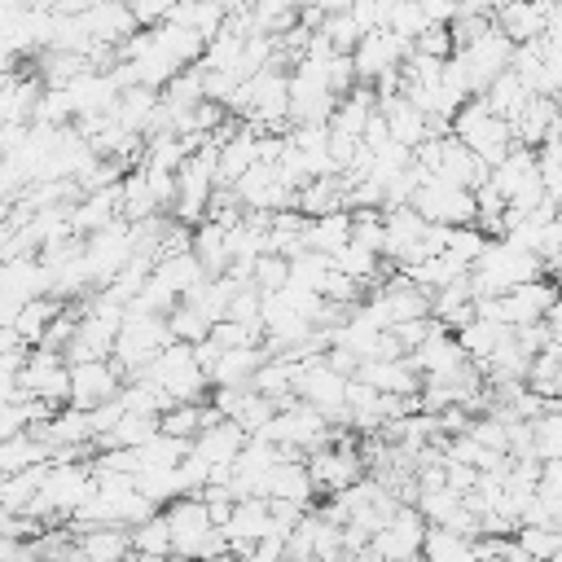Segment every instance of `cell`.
<instances>
[{
    "instance_id": "1",
    "label": "cell",
    "mask_w": 562,
    "mask_h": 562,
    "mask_svg": "<svg viewBox=\"0 0 562 562\" xmlns=\"http://www.w3.org/2000/svg\"><path fill=\"white\" fill-rule=\"evenodd\" d=\"M536 272H540V255L514 246L509 237H487L483 255L470 268V285H474V299H487V294H505L522 281H536Z\"/></svg>"
},
{
    "instance_id": "2",
    "label": "cell",
    "mask_w": 562,
    "mask_h": 562,
    "mask_svg": "<svg viewBox=\"0 0 562 562\" xmlns=\"http://www.w3.org/2000/svg\"><path fill=\"white\" fill-rule=\"evenodd\" d=\"M167 342H176V338H171L167 316H158V312H140V307H127V316H123V325H119V338H114V356H110V360L123 369V378H140V373H145V364H149Z\"/></svg>"
},
{
    "instance_id": "3",
    "label": "cell",
    "mask_w": 562,
    "mask_h": 562,
    "mask_svg": "<svg viewBox=\"0 0 562 562\" xmlns=\"http://www.w3.org/2000/svg\"><path fill=\"white\" fill-rule=\"evenodd\" d=\"M140 378L158 382L176 404H180V400H206V386H211L206 369L198 364L193 342H167V347L145 364Z\"/></svg>"
},
{
    "instance_id": "4",
    "label": "cell",
    "mask_w": 562,
    "mask_h": 562,
    "mask_svg": "<svg viewBox=\"0 0 562 562\" xmlns=\"http://www.w3.org/2000/svg\"><path fill=\"white\" fill-rule=\"evenodd\" d=\"M487 180L505 193V202H509L514 211H531V206H540V202H544L540 154H536L531 145H514V149L492 167V176H487Z\"/></svg>"
},
{
    "instance_id": "5",
    "label": "cell",
    "mask_w": 562,
    "mask_h": 562,
    "mask_svg": "<svg viewBox=\"0 0 562 562\" xmlns=\"http://www.w3.org/2000/svg\"><path fill=\"white\" fill-rule=\"evenodd\" d=\"M413 206L422 211L426 224H443V228H465V224H474V215H479L474 189L452 184V180H439V176H426V180L417 184Z\"/></svg>"
},
{
    "instance_id": "6",
    "label": "cell",
    "mask_w": 562,
    "mask_h": 562,
    "mask_svg": "<svg viewBox=\"0 0 562 562\" xmlns=\"http://www.w3.org/2000/svg\"><path fill=\"white\" fill-rule=\"evenodd\" d=\"M307 470H312L316 492L334 496V492L351 487L356 479H364V457H360V448H356L347 435H334L325 448H316V452L307 457Z\"/></svg>"
},
{
    "instance_id": "7",
    "label": "cell",
    "mask_w": 562,
    "mask_h": 562,
    "mask_svg": "<svg viewBox=\"0 0 562 562\" xmlns=\"http://www.w3.org/2000/svg\"><path fill=\"white\" fill-rule=\"evenodd\" d=\"M347 373H338L325 356H316V360H307L303 369H299V400H307L312 408H321L329 422L334 417H347Z\"/></svg>"
},
{
    "instance_id": "8",
    "label": "cell",
    "mask_w": 562,
    "mask_h": 562,
    "mask_svg": "<svg viewBox=\"0 0 562 562\" xmlns=\"http://www.w3.org/2000/svg\"><path fill=\"white\" fill-rule=\"evenodd\" d=\"M123 391V369L114 360H79L70 364V404L75 408H101Z\"/></svg>"
},
{
    "instance_id": "9",
    "label": "cell",
    "mask_w": 562,
    "mask_h": 562,
    "mask_svg": "<svg viewBox=\"0 0 562 562\" xmlns=\"http://www.w3.org/2000/svg\"><path fill=\"white\" fill-rule=\"evenodd\" d=\"M224 536H228V553L241 562L250 553V544L272 536V501L268 496H237L233 514L224 522Z\"/></svg>"
},
{
    "instance_id": "10",
    "label": "cell",
    "mask_w": 562,
    "mask_h": 562,
    "mask_svg": "<svg viewBox=\"0 0 562 562\" xmlns=\"http://www.w3.org/2000/svg\"><path fill=\"white\" fill-rule=\"evenodd\" d=\"M79 562H127L132 558V531L123 522H97V527H75Z\"/></svg>"
},
{
    "instance_id": "11",
    "label": "cell",
    "mask_w": 562,
    "mask_h": 562,
    "mask_svg": "<svg viewBox=\"0 0 562 562\" xmlns=\"http://www.w3.org/2000/svg\"><path fill=\"white\" fill-rule=\"evenodd\" d=\"M408 360H413V369H417L422 378H430V373H452V369H461L470 356H465V347L457 342V334H448V325L439 321V325L430 329V338H426L417 351H408Z\"/></svg>"
},
{
    "instance_id": "12",
    "label": "cell",
    "mask_w": 562,
    "mask_h": 562,
    "mask_svg": "<svg viewBox=\"0 0 562 562\" xmlns=\"http://www.w3.org/2000/svg\"><path fill=\"white\" fill-rule=\"evenodd\" d=\"M378 110H382V119H386V127H391V140H400L404 149H417L422 140H430L435 132H430V119L400 92V97H386V101H378Z\"/></svg>"
},
{
    "instance_id": "13",
    "label": "cell",
    "mask_w": 562,
    "mask_h": 562,
    "mask_svg": "<svg viewBox=\"0 0 562 562\" xmlns=\"http://www.w3.org/2000/svg\"><path fill=\"white\" fill-rule=\"evenodd\" d=\"M246 439H250V435H246L237 422L215 417V422H211V426H202V435L193 439V452H198V457H206L211 465H233V461L241 457Z\"/></svg>"
},
{
    "instance_id": "14",
    "label": "cell",
    "mask_w": 562,
    "mask_h": 562,
    "mask_svg": "<svg viewBox=\"0 0 562 562\" xmlns=\"http://www.w3.org/2000/svg\"><path fill=\"white\" fill-rule=\"evenodd\" d=\"M263 496H268V501H294V505H307V509H312L316 483H312L307 461H299V457L277 461V470H272L268 483H263Z\"/></svg>"
},
{
    "instance_id": "15",
    "label": "cell",
    "mask_w": 562,
    "mask_h": 562,
    "mask_svg": "<svg viewBox=\"0 0 562 562\" xmlns=\"http://www.w3.org/2000/svg\"><path fill=\"white\" fill-rule=\"evenodd\" d=\"M347 241H351V211L347 206L325 211V215H307V233H303V246L307 250H321V255L334 259Z\"/></svg>"
},
{
    "instance_id": "16",
    "label": "cell",
    "mask_w": 562,
    "mask_h": 562,
    "mask_svg": "<svg viewBox=\"0 0 562 562\" xmlns=\"http://www.w3.org/2000/svg\"><path fill=\"white\" fill-rule=\"evenodd\" d=\"M263 360H268V351L259 342L255 347H224L215 369H211V386H250Z\"/></svg>"
},
{
    "instance_id": "17",
    "label": "cell",
    "mask_w": 562,
    "mask_h": 562,
    "mask_svg": "<svg viewBox=\"0 0 562 562\" xmlns=\"http://www.w3.org/2000/svg\"><path fill=\"white\" fill-rule=\"evenodd\" d=\"M171 553H176V536H171L167 514H149L145 522L132 527V558L136 562H162Z\"/></svg>"
},
{
    "instance_id": "18",
    "label": "cell",
    "mask_w": 562,
    "mask_h": 562,
    "mask_svg": "<svg viewBox=\"0 0 562 562\" xmlns=\"http://www.w3.org/2000/svg\"><path fill=\"white\" fill-rule=\"evenodd\" d=\"M483 101L492 105V114H501V119H514L527 101H531V88L522 83V75L509 66V70H501L487 88H483Z\"/></svg>"
},
{
    "instance_id": "19",
    "label": "cell",
    "mask_w": 562,
    "mask_h": 562,
    "mask_svg": "<svg viewBox=\"0 0 562 562\" xmlns=\"http://www.w3.org/2000/svg\"><path fill=\"white\" fill-rule=\"evenodd\" d=\"M514 540L522 544V553L531 562H553L562 558V527H549V522H518Z\"/></svg>"
},
{
    "instance_id": "20",
    "label": "cell",
    "mask_w": 562,
    "mask_h": 562,
    "mask_svg": "<svg viewBox=\"0 0 562 562\" xmlns=\"http://www.w3.org/2000/svg\"><path fill=\"white\" fill-rule=\"evenodd\" d=\"M189 439H176V435H167V430H158V435H149L140 448H136V461H140V470H162V465H180L184 457H189Z\"/></svg>"
},
{
    "instance_id": "21",
    "label": "cell",
    "mask_w": 562,
    "mask_h": 562,
    "mask_svg": "<svg viewBox=\"0 0 562 562\" xmlns=\"http://www.w3.org/2000/svg\"><path fill=\"white\" fill-rule=\"evenodd\" d=\"M378 259H382V255H378L373 246H364V241L351 237V241L334 255V268L347 272V277H356V281H373V277H378Z\"/></svg>"
},
{
    "instance_id": "22",
    "label": "cell",
    "mask_w": 562,
    "mask_h": 562,
    "mask_svg": "<svg viewBox=\"0 0 562 562\" xmlns=\"http://www.w3.org/2000/svg\"><path fill=\"white\" fill-rule=\"evenodd\" d=\"M255 290L259 294H277V290H285L290 285V259L285 255H277V250H263L259 259H255Z\"/></svg>"
},
{
    "instance_id": "23",
    "label": "cell",
    "mask_w": 562,
    "mask_h": 562,
    "mask_svg": "<svg viewBox=\"0 0 562 562\" xmlns=\"http://www.w3.org/2000/svg\"><path fill=\"white\" fill-rule=\"evenodd\" d=\"M417 4H422V13L430 22H452L461 13V0H417Z\"/></svg>"
},
{
    "instance_id": "24",
    "label": "cell",
    "mask_w": 562,
    "mask_h": 562,
    "mask_svg": "<svg viewBox=\"0 0 562 562\" xmlns=\"http://www.w3.org/2000/svg\"><path fill=\"white\" fill-rule=\"evenodd\" d=\"M215 4H220V9H224V13H241V9H246V4H250V0H215Z\"/></svg>"
},
{
    "instance_id": "25",
    "label": "cell",
    "mask_w": 562,
    "mask_h": 562,
    "mask_svg": "<svg viewBox=\"0 0 562 562\" xmlns=\"http://www.w3.org/2000/svg\"><path fill=\"white\" fill-rule=\"evenodd\" d=\"M316 562H321V558H316Z\"/></svg>"
}]
</instances>
